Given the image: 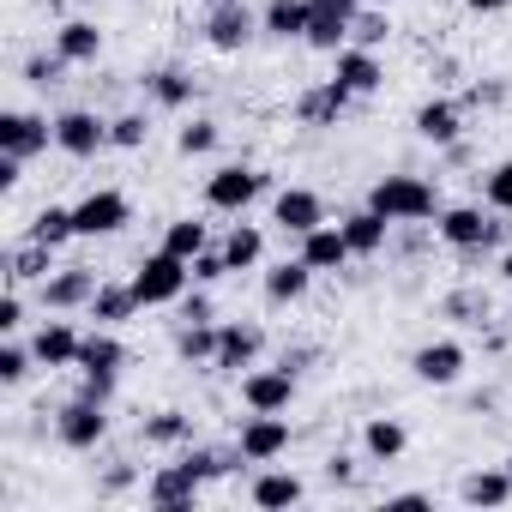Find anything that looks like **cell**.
<instances>
[{
    "label": "cell",
    "instance_id": "6da1fadb",
    "mask_svg": "<svg viewBox=\"0 0 512 512\" xmlns=\"http://www.w3.org/2000/svg\"><path fill=\"white\" fill-rule=\"evenodd\" d=\"M434 241H446L464 266H476L488 247H506V223H500V211H482V205H440Z\"/></svg>",
    "mask_w": 512,
    "mask_h": 512
},
{
    "label": "cell",
    "instance_id": "7a4b0ae2",
    "mask_svg": "<svg viewBox=\"0 0 512 512\" xmlns=\"http://www.w3.org/2000/svg\"><path fill=\"white\" fill-rule=\"evenodd\" d=\"M368 205L392 223H428V217H440V187L422 175H380L368 187Z\"/></svg>",
    "mask_w": 512,
    "mask_h": 512
},
{
    "label": "cell",
    "instance_id": "3957f363",
    "mask_svg": "<svg viewBox=\"0 0 512 512\" xmlns=\"http://www.w3.org/2000/svg\"><path fill=\"white\" fill-rule=\"evenodd\" d=\"M187 284H193V266H187V260H175L169 247L145 253L139 272H133V290H139V302H145V308H175V302L187 296Z\"/></svg>",
    "mask_w": 512,
    "mask_h": 512
},
{
    "label": "cell",
    "instance_id": "277c9868",
    "mask_svg": "<svg viewBox=\"0 0 512 512\" xmlns=\"http://www.w3.org/2000/svg\"><path fill=\"white\" fill-rule=\"evenodd\" d=\"M266 187H272V175H266V169H253V163H223V169H211V175H205V205H211V211L241 217V211L260 199Z\"/></svg>",
    "mask_w": 512,
    "mask_h": 512
},
{
    "label": "cell",
    "instance_id": "5b68a950",
    "mask_svg": "<svg viewBox=\"0 0 512 512\" xmlns=\"http://www.w3.org/2000/svg\"><path fill=\"white\" fill-rule=\"evenodd\" d=\"M55 440L67 446V452H97L103 440H109V404H91V398H67L61 410H55Z\"/></svg>",
    "mask_w": 512,
    "mask_h": 512
},
{
    "label": "cell",
    "instance_id": "8992f818",
    "mask_svg": "<svg viewBox=\"0 0 512 512\" xmlns=\"http://www.w3.org/2000/svg\"><path fill=\"white\" fill-rule=\"evenodd\" d=\"M290 440H296V434H290L284 410H247L241 428H235V446H241L247 464H272V458H284Z\"/></svg>",
    "mask_w": 512,
    "mask_h": 512
},
{
    "label": "cell",
    "instance_id": "52a82bcc",
    "mask_svg": "<svg viewBox=\"0 0 512 512\" xmlns=\"http://www.w3.org/2000/svg\"><path fill=\"white\" fill-rule=\"evenodd\" d=\"M199 494H205V482H199V470H193L187 458L157 464V470L145 476V506H157V512H193Z\"/></svg>",
    "mask_w": 512,
    "mask_h": 512
},
{
    "label": "cell",
    "instance_id": "ba28073f",
    "mask_svg": "<svg viewBox=\"0 0 512 512\" xmlns=\"http://www.w3.org/2000/svg\"><path fill=\"white\" fill-rule=\"evenodd\" d=\"M73 223H79V241H97V235H121L133 223V199L121 187H97L73 205Z\"/></svg>",
    "mask_w": 512,
    "mask_h": 512
},
{
    "label": "cell",
    "instance_id": "9c48e42d",
    "mask_svg": "<svg viewBox=\"0 0 512 512\" xmlns=\"http://www.w3.org/2000/svg\"><path fill=\"white\" fill-rule=\"evenodd\" d=\"M356 13H362V0H308V37L302 43L320 49V55H338L350 43Z\"/></svg>",
    "mask_w": 512,
    "mask_h": 512
},
{
    "label": "cell",
    "instance_id": "30bf717a",
    "mask_svg": "<svg viewBox=\"0 0 512 512\" xmlns=\"http://www.w3.org/2000/svg\"><path fill=\"white\" fill-rule=\"evenodd\" d=\"M97 272L91 266H55L43 284H37V302H43V314H73V308H91V296H97Z\"/></svg>",
    "mask_w": 512,
    "mask_h": 512
},
{
    "label": "cell",
    "instance_id": "8fae6325",
    "mask_svg": "<svg viewBox=\"0 0 512 512\" xmlns=\"http://www.w3.org/2000/svg\"><path fill=\"white\" fill-rule=\"evenodd\" d=\"M260 350H266V326H260V320H229V326H217V356H211V368H217V374H247L253 362H260Z\"/></svg>",
    "mask_w": 512,
    "mask_h": 512
},
{
    "label": "cell",
    "instance_id": "7c38bea8",
    "mask_svg": "<svg viewBox=\"0 0 512 512\" xmlns=\"http://www.w3.org/2000/svg\"><path fill=\"white\" fill-rule=\"evenodd\" d=\"M253 37H260V13H253L247 0H235V7H205V43L217 55H241Z\"/></svg>",
    "mask_w": 512,
    "mask_h": 512
},
{
    "label": "cell",
    "instance_id": "4fadbf2b",
    "mask_svg": "<svg viewBox=\"0 0 512 512\" xmlns=\"http://www.w3.org/2000/svg\"><path fill=\"white\" fill-rule=\"evenodd\" d=\"M55 145V121L49 115H37V109H7V115H0V151H7V157H43Z\"/></svg>",
    "mask_w": 512,
    "mask_h": 512
},
{
    "label": "cell",
    "instance_id": "5bb4252c",
    "mask_svg": "<svg viewBox=\"0 0 512 512\" xmlns=\"http://www.w3.org/2000/svg\"><path fill=\"white\" fill-rule=\"evenodd\" d=\"M350 103H356V91H350L344 79H320V85H308V91L296 97V121L314 127V133H326V127H338V121L350 115Z\"/></svg>",
    "mask_w": 512,
    "mask_h": 512
},
{
    "label": "cell",
    "instance_id": "9a60e30c",
    "mask_svg": "<svg viewBox=\"0 0 512 512\" xmlns=\"http://www.w3.org/2000/svg\"><path fill=\"white\" fill-rule=\"evenodd\" d=\"M109 145V121L97 115V109H61L55 115V151H67V157H97Z\"/></svg>",
    "mask_w": 512,
    "mask_h": 512
},
{
    "label": "cell",
    "instance_id": "2e32d148",
    "mask_svg": "<svg viewBox=\"0 0 512 512\" xmlns=\"http://www.w3.org/2000/svg\"><path fill=\"white\" fill-rule=\"evenodd\" d=\"M464 368H470V350H464L458 338H434V344L410 350V374H416L422 386H458Z\"/></svg>",
    "mask_w": 512,
    "mask_h": 512
},
{
    "label": "cell",
    "instance_id": "e0dca14e",
    "mask_svg": "<svg viewBox=\"0 0 512 512\" xmlns=\"http://www.w3.org/2000/svg\"><path fill=\"white\" fill-rule=\"evenodd\" d=\"M241 404L247 410H290L296 404V374L278 362V368H247L241 374Z\"/></svg>",
    "mask_w": 512,
    "mask_h": 512
},
{
    "label": "cell",
    "instance_id": "ac0fdd59",
    "mask_svg": "<svg viewBox=\"0 0 512 512\" xmlns=\"http://www.w3.org/2000/svg\"><path fill=\"white\" fill-rule=\"evenodd\" d=\"M272 223L284 229V235H308V229H320L326 223V199L314 193V187H284L278 199H272Z\"/></svg>",
    "mask_w": 512,
    "mask_h": 512
},
{
    "label": "cell",
    "instance_id": "d6986e66",
    "mask_svg": "<svg viewBox=\"0 0 512 512\" xmlns=\"http://www.w3.org/2000/svg\"><path fill=\"white\" fill-rule=\"evenodd\" d=\"M338 229H344V241H350L356 260H374V253H386V247H392V217H380L374 205L344 211V217H338Z\"/></svg>",
    "mask_w": 512,
    "mask_h": 512
},
{
    "label": "cell",
    "instance_id": "ffe728a7",
    "mask_svg": "<svg viewBox=\"0 0 512 512\" xmlns=\"http://www.w3.org/2000/svg\"><path fill=\"white\" fill-rule=\"evenodd\" d=\"M332 79H344L356 97H374L386 85V67H380V49H362V43H344L332 55Z\"/></svg>",
    "mask_w": 512,
    "mask_h": 512
},
{
    "label": "cell",
    "instance_id": "44dd1931",
    "mask_svg": "<svg viewBox=\"0 0 512 512\" xmlns=\"http://www.w3.org/2000/svg\"><path fill=\"white\" fill-rule=\"evenodd\" d=\"M31 350H37V368H79L85 332H79L73 320H43L37 338H31Z\"/></svg>",
    "mask_w": 512,
    "mask_h": 512
},
{
    "label": "cell",
    "instance_id": "7402d4cb",
    "mask_svg": "<svg viewBox=\"0 0 512 512\" xmlns=\"http://www.w3.org/2000/svg\"><path fill=\"white\" fill-rule=\"evenodd\" d=\"M314 278H320V272H314V266L302 260V253H296V260L266 266V284H260V290H266V302H272V308H296V302H308Z\"/></svg>",
    "mask_w": 512,
    "mask_h": 512
},
{
    "label": "cell",
    "instance_id": "603a6c76",
    "mask_svg": "<svg viewBox=\"0 0 512 512\" xmlns=\"http://www.w3.org/2000/svg\"><path fill=\"white\" fill-rule=\"evenodd\" d=\"M55 253H61V247H49V241H31V235H25V241H13V247H7V260H0V266H7V284H13V290H25V284H43V278L55 272Z\"/></svg>",
    "mask_w": 512,
    "mask_h": 512
},
{
    "label": "cell",
    "instance_id": "cb8c5ba5",
    "mask_svg": "<svg viewBox=\"0 0 512 512\" xmlns=\"http://www.w3.org/2000/svg\"><path fill=\"white\" fill-rule=\"evenodd\" d=\"M410 127H416L428 145H440V151H446V145H458V139H464V103H452V97H428V103L416 109V121H410Z\"/></svg>",
    "mask_w": 512,
    "mask_h": 512
},
{
    "label": "cell",
    "instance_id": "d4e9b609",
    "mask_svg": "<svg viewBox=\"0 0 512 512\" xmlns=\"http://www.w3.org/2000/svg\"><path fill=\"white\" fill-rule=\"evenodd\" d=\"M247 500L260 506V512H290V506L308 500V482L296 470H260V476H253V488H247Z\"/></svg>",
    "mask_w": 512,
    "mask_h": 512
},
{
    "label": "cell",
    "instance_id": "484cf974",
    "mask_svg": "<svg viewBox=\"0 0 512 512\" xmlns=\"http://www.w3.org/2000/svg\"><path fill=\"white\" fill-rule=\"evenodd\" d=\"M296 253H302V260H308L314 272H344V266L356 260V253H350V241H344V229H338V223H320V229H308Z\"/></svg>",
    "mask_w": 512,
    "mask_h": 512
},
{
    "label": "cell",
    "instance_id": "4316f807",
    "mask_svg": "<svg viewBox=\"0 0 512 512\" xmlns=\"http://www.w3.org/2000/svg\"><path fill=\"white\" fill-rule=\"evenodd\" d=\"M362 452H368V464H398L410 452V428L398 416H368L362 422Z\"/></svg>",
    "mask_w": 512,
    "mask_h": 512
},
{
    "label": "cell",
    "instance_id": "83f0119b",
    "mask_svg": "<svg viewBox=\"0 0 512 512\" xmlns=\"http://www.w3.org/2000/svg\"><path fill=\"white\" fill-rule=\"evenodd\" d=\"M139 85H145V97H151L157 109H169V115H181V109L193 103V91H199L187 67H151V73H145Z\"/></svg>",
    "mask_w": 512,
    "mask_h": 512
},
{
    "label": "cell",
    "instance_id": "f1b7e54d",
    "mask_svg": "<svg viewBox=\"0 0 512 512\" xmlns=\"http://www.w3.org/2000/svg\"><path fill=\"white\" fill-rule=\"evenodd\" d=\"M260 37L302 43L308 37V0H266V7H260Z\"/></svg>",
    "mask_w": 512,
    "mask_h": 512
},
{
    "label": "cell",
    "instance_id": "f546056e",
    "mask_svg": "<svg viewBox=\"0 0 512 512\" xmlns=\"http://www.w3.org/2000/svg\"><path fill=\"white\" fill-rule=\"evenodd\" d=\"M55 49L73 61V67H97L103 61V31L91 19H61L55 25Z\"/></svg>",
    "mask_w": 512,
    "mask_h": 512
},
{
    "label": "cell",
    "instance_id": "4dcf8cb0",
    "mask_svg": "<svg viewBox=\"0 0 512 512\" xmlns=\"http://www.w3.org/2000/svg\"><path fill=\"white\" fill-rule=\"evenodd\" d=\"M139 308H145V302H139V290H133V278H127V284H109V278H103L85 314H91L97 326H127V320H133Z\"/></svg>",
    "mask_w": 512,
    "mask_h": 512
},
{
    "label": "cell",
    "instance_id": "1f68e13d",
    "mask_svg": "<svg viewBox=\"0 0 512 512\" xmlns=\"http://www.w3.org/2000/svg\"><path fill=\"white\" fill-rule=\"evenodd\" d=\"M121 368H127V344L115 338V326H97V332H85L79 374H121Z\"/></svg>",
    "mask_w": 512,
    "mask_h": 512
},
{
    "label": "cell",
    "instance_id": "d6a6232c",
    "mask_svg": "<svg viewBox=\"0 0 512 512\" xmlns=\"http://www.w3.org/2000/svg\"><path fill=\"white\" fill-rule=\"evenodd\" d=\"M458 500H464V506H506V500H512V470H506V464L470 470V476L458 482Z\"/></svg>",
    "mask_w": 512,
    "mask_h": 512
},
{
    "label": "cell",
    "instance_id": "836d02e7",
    "mask_svg": "<svg viewBox=\"0 0 512 512\" xmlns=\"http://www.w3.org/2000/svg\"><path fill=\"white\" fill-rule=\"evenodd\" d=\"M139 440L157 446V452H175V446L193 440V416H187V410H151V416L139 422Z\"/></svg>",
    "mask_w": 512,
    "mask_h": 512
},
{
    "label": "cell",
    "instance_id": "e575fe53",
    "mask_svg": "<svg viewBox=\"0 0 512 512\" xmlns=\"http://www.w3.org/2000/svg\"><path fill=\"white\" fill-rule=\"evenodd\" d=\"M181 458L199 470V482H223V476H235V470L247 464L235 440H229V446H193V440H187V446H181Z\"/></svg>",
    "mask_w": 512,
    "mask_h": 512
},
{
    "label": "cell",
    "instance_id": "d590c367",
    "mask_svg": "<svg viewBox=\"0 0 512 512\" xmlns=\"http://www.w3.org/2000/svg\"><path fill=\"white\" fill-rule=\"evenodd\" d=\"M223 253H229V272H253V266L266 260V229L260 223H229Z\"/></svg>",
    "mask_w": 512,
    "mask_h": 512
},
{
    "label": "cell",
    "instance_id": "8d00e7d4",
    "mask_svg": "<svg viewBox=\"0 0 512 512\" xmlns=\"http://www.w3.org/2000/svg\"><path fill=\"white\" fill-rule=\"evenodd\" d=\"M25 235H31V241H49V247H67V241H79L73 205H43V211L25 223Z\"/></svg>",
    "mask_w": 512,
    "mask_h": 512
},
{
    "label": "cell",
    "instance_id": "74e56055",
    "mask_svg": "<svg viewBox=\"0 0 512 512\" xmlns=\"http://www.w3.org/2000/svg\"><path fill=\"white\" fill-rule=\"evenodd\" d=\"M175 356H181L187 368H193V362L211 368V356H217V326H193V320H181V326H175Z\"/></svg>",
    "mask_w": 512,
    "mask_h": 512
},
{
    "label": "cell",
    "instance_id": "f35d334b",
    "mask_svg": "<svg viewBox=\"0 0 512 512\" xmlns=\"http://www.w3.org/2000/svg\"><path fill=\"white\" fill-rule=\"evenodd\" d=\"M163 247L175 253V260H193V253H205V247H211V229H205L199 217H175V223L163 229Z\"/></svg>",
    "mask_w": 512,
    "mask_h": 512
},
{
    "label": "cell",
    "instance_id": "ab89813d",
    "mask_svg": "<svg viewBox=\"0 0 512 512\" xmlns=\"http://www.w3.org/2000/svg\"><path fill=\"white\" fill-rule=\"evenodd\" d=\"M217 139H223V127H217L211 115H193V121L175 133V151H181V157H211V151H217Z\"/></svg>",
    "mask_w": 512,
    "mask_h": 512
},
{
    "label": "cell",
    "instance_id": "60d3db41",
    "mask_svg": "<svg viewBox=\"0 0 512 512\" xmlns=\"http://www.w3.org/2000/svg\"><path fill=\"white\" fill-rule=\"evenodd\" d=\"M350 43H362V49H386V43H392V13H386V7H362L356 25H350Z\"/></svg>",
    "mask_w": 512,
    "mask_h": 512
},
{
    "label": "cell",
    "instance_id": "b9f144b4",
    "mask_svg": "<svg viewBox=\"0 0 512 512\" xmlns=\"http://www.w3.org/2000/svg\"><path fill=\"white\" fill-rule=\"evenodd\" d=\"M440 314H446V320H458V326H488V296L464 284V290H452V296L440 302Z\"/></svg>",
    "mask_w": 512,
    "mask_h": 512
},
{
    "label": "cell",
    "instance_id": "7bdbcfd3",
    "mask_svg": "<svg viewBox=\"0 0 512 512\" xmlns=\"http://www.w3.org/2000/svg\"><path fill=\"white\" fill-rule=\"evenodd\" d=\"M31 368H37V350H31V344H19V338L0 344V386H25Z\"/></svg>",
    "mask_w": 512,
    "mask_h": 512
},
{
    "label": "cell",
    "instance_id": "ee69618b",
    "mask_svg": "<svg viewBox=\"0 0 512 512\" xmlns=\"http://www.w3.org/2000/svg\"><path fill=\"white\" fill-rule=\"evenodd\" d=\"M67 55L61 49H49V55H25V85H37V91H49V85H61L67 79Z\"/></svg>",
    "mask_w": 512,
    "mask_h": 512
},
{
    "label": "cell",
    "instance_id": "f6af8a7d",
    "mask_svg": "<svg viewBox=\"0 0 512 512\" xmlns=\"http://www.w3.org/2000/svg\"><path fill=\"white\" fill-rule=\"evenodd\" d=\"M145 139H151L145 109H127V115H115V121H109V145H115V151H139Z\"/></svg>",
    "mask_w": 512,
    "mask_h": 512
},
{
    "label": "cell",
    "instance_id": "bcb514c9",
    "mask_svg": "<svg viewBox=\"0 0 512 512\" xmlns=\"http://www.w3.org/2000/svg\"><path fill=\"white\" fill-rule=\"evenodd\" d=\"M482 199H488V211L512 217V157H500V163L482 175Z\"/></svg>",
    "mask_w": 512,
    "mask_h": 512
},
{
    "label": "cell",
    "instance_id": "7dc6e473",
    "mask_svg": "<svg viewBox=\"0 0 512 512\" xmlns=\"http://www.w3.org/2000/svg\"><path fill=\"white\" fill-rule=\"evenodd\" d=\"M193 284H217V278H229V253H223V241L217 247H205V253H193Z\"/></svg>",
    "mask_w": 512,
    "mask_h": 512
},
{
    "label": "cell",
    "instance_id": "c3c4849f",
    "mask_svg": "<svg viewBox=\"0 0 512 512\" xmlns=\"http://www.w3.org/2000/svg\"><path fill=\"white\" fill-rule=\"evenodd\" d=\"M133 482H139V464H127V458H121V464H109V470H103L97 494H103V500H115V494H127Z\"/></svg>",
    "mask_w": 512,
    "mask_h": 512
},
{
    "label": "cell",
    "instance_id": "681fc988",
    "mask_svg": "<svg viewBox=\"0 0 512 512\" xmlns=\"http://www.w3.org/2000/svg\"><path fill=\"white\" fill-rule=\"evenodd\" d=\"M464 103H470V109H500V103H506V79H476V85L464 91Z\"/></svg>",
    "mask_w": 512,
    "mask_h": 512
},
{
    "label": "cell",
    "instance_id": "f907efd6",
    "mask_svg": "<svg viewBox=\"0 0 512 512\" xmlns=\"http://www.w3.org/2000/svg\"><path fill=\"white\" fill-rule=\"evenodd\" d=\"M175 308H181V320H193V326H217V308H211V296H205V290H187Z\"/></svg>",
    "mask_w": 512,
    "mask_h": 512
},
{
    "label": "cell",
    "instance_id": "816d5d0a",
    "mask_svg": "<svg viewBox=\"0 0 512 512\" xmlns=\"http://www.w3.org/2000/svg\"><path fill=\"white\" fill-rule=\"evenodd\" d=\"M115 386H121V374H79V398H91V404H115Z\"/></svg>",
    "mask_w": 512,
    "mask_h": 512
},
{
    "label": "cell",
    "instance_id": "f5cc1de1",
    "mask_svg": "<svg viewBox=\"0 0 512 512\" xmlns=\"http://www.w3.org/2000/svg\"><path fill=\"white\" fill-rule=\"evenodd\" d=\"M19 326H25V290H13V284H7V296H0V332L13 338Z\"/></svg>",
    "mask_w": 512,
    "mask_h": 512
},
{
    "label": "cell",
    "instance_id": "db71d44e",
    "mask_svg": "<svg viewBox=\"0 0 512 512\" xmlns=\"http://www.w3.org/2000/svg\"><path fill=\"white\" fill-rule=\"evenodd\" d=\"M356 476H362V470H356L350 452H332V458H326V482H332V488H356Z\"/></svg>",
    "mask_w": 512,
    "mask_h": 512
},
{
    "label": "cell",
    "instance_id": "11a10c76",
    "mask_svg": "<svg viewBox=\"0 0 512 512\" xmlns=\"http://www.w3.org/2000/svg\"><path fill=\"white\" fill-rule=\"evenodd\" d=\"M25 181V157H7V151H0V193H13Z\"/></svg>",
    "mask_w": 512,
    "mask_h": 512
},
{
    "label": "cell",
    "instance_id": "9f6ffc18",
    "mask_svg": "<svg viewBox=\"0 0 512 512\" xmlns=\"http://www.w3.org/2000/svg\"><path fill=\"white\" fill-rule=\"evenodd\" d=\"M278 362H284V368H290V374H302V368H308V362H314V350H308V344H296V350H284V356H278Z\"/></svg>",
    "mask_w": 512,
    "mask_h": 512
},
{
    "label": "cell",
    "instance_id": "6f0895ef",
    "mask_svg": "<svg viewBox=\"0 0 512 512\" xmlns=\"http://www.w3.org/2000/svg\"><path fill=\"white\" fill-rule=\"evenodd\" d=\"M386 506H428V494L422 488H404V494H386Z\"/></svg>",
    "mask_w": 512,
    "mask_h": 512
},
{
    "label": "cell",
    "instance_id": "680465c9",
    "mask_svg": "<svg viewBox=\"0 0 512 512\" xmlns=\"http://www.w3.org/2000/svg\"><path fill=\"white\" fill-rule=\"evenodd\" d=\"M464 7H470V13H506L512 0H464Z\"/></svg>",
    "mask_w": 512,
    "mask_h": 512
},
{
    "label": "cell",
    "instance_id": "91938a15",
    "mask_svg": "<svg viewBox=\"0 0 512 512\" xmlns=\"http://www.w3.org/2000/svg\"><path fill=\"white\" fill-rule=\"evenodd\" d=\"M500 278L512 284V247H500Z\"/></svg>",
    "mask_w": 512,
    "mask_h": 512
},
{
    "label": "cell",
    "instance_id": "94428289",
    "mask_svg": "<svg viewBox=\"0 0 512 512\" xmlns=\"http://www.w3.org/2000/svg\"><path fill=\"white\" fill-rule=\"evenodd\" d=\"M205 7H235V0H205Z\"/></svg>",
    "mask_w": 512,
    "mask_h": 512
},
{
    "label": "cell",
    "instance_id": "6125c7cd",
    "mask_svg": "<svg viewBox=\"0 0 512 512\" xmlns=\"http://www.w3.org/2000/svg\"><path fill=\"white\" fill-rule=\"evenodd\" d=\"M362 7H392V0H362Z\"/></svg>",
    "mask_w": 512,
    "mask_h": 512
},
{
    "label": "cell",
    "instance_id": "be15d7a7",
    "mask_svg": "<svg viewBox=\"0 0 512 512\" xmlns=\"http://www.w3.org/2000/svg\"><path fill=\"white\" fill-rule=\"evenodd\" d=\"M506 470H512V452H506Z\"/></svg>",
    "mask_w": 512,
    "mask_h": 512
}]
</instances>
